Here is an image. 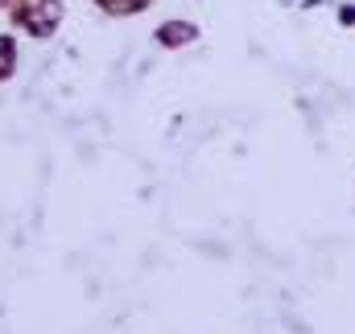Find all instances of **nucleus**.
Listing matches in <instances>:
<instances>
[{
    "mask_svg": "<svg viewBox=\"0 0 355 334\" xmlns=\"http://www.w3.org/2000/svg\"><path fill=\"white\" fill-rule=\"evenodd\" d=\"M190 37H194V29H190V25H166V29H162V42H166V46H182V42H190Z\"/></svg>",
    "mask_w": 355,
    "mask_h": 334,
    "instance_id": "obj_2",
    "label": "nucleus"
},
{
    "mask_svg": "<svg viewBox=\"0 0 355 334\" xmlns=\"http://www.w3.org/2000/svg\"><path fill=\"white\" fill-rule=\"evenodd\" d=\"M58 17H62V4L58 0H25V25L29 29H42L46 33Z\"/></svg>",
    "mask_w": 355,
    "mask_h": 334,
    "instance_id": "obj_1",
    "label": "nucleus"
}]
</instances>
